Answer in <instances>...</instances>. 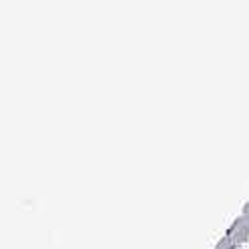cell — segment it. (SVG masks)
<instances>
[{"instance_id":"6da1fadb","label":"cell","mask_w":249,"mask_h":249,"mask_svg":"<svg viewBox=\"0 0 249 249\" xmlns=\"http://www.w3.org/2000/svg\"><path fill=\"white\" fill-rule=\"evenodd\" d=\"M215 249H239V245H237L230 235H225V237L217 243V247H215Z\"/></svg>"}]
</instances>
